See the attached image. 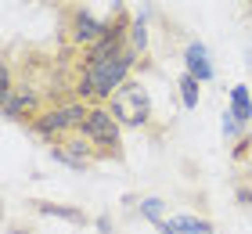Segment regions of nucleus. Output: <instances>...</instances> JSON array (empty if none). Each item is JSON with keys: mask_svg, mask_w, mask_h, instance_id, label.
Instances as JSON below:
<instances>
[{"mask_svg": "<svg viewBox=\"0 0 252 234\" xmlns=\"http://www.w3.org/2000/svg\"><path fill=\"white\" fill-rule=\"evenodd\" d=\"M130 51L133 54H144L148 51V29H144L141 18H133V26H130Z\"/></svg>", "mask_w": 252, "mask_h": 234, "instance_id": "4468645a", "label": "nucleus"}, {"mask_svg": "<svg viewBox=\"0 0 252 234\" xmlns=\"http://www.w3.org/2000/svg\"><path fill=\"white\" fill-rule=\"evenodd\" d=\"M51 155L58 159V162H65V166H72V169H90L97 162V151H94V144L83 137V134H68V137H62V140H54L51 144Z\"/></svg>", "mask_w": 252, "mask_h": 234, "instance_id": "39448f33", "label": "nucleus"}, {"mask_svg": "<svg viewBox=\"0 0 252 234\" xmlns=\"http://www.w3.org/2000/svg\"><path fill=\"white\" fill-rule=\"evenodd\" d=\"M177 90H180V104H184V108H198V79H194L191 72L180 76Z\"/></svg>", "mask_w": 252, "mask_h": 234, "instance_id": "f8f14e48", "label": "nucleus"}, {"mask_svg": "<svg viewBox=\"0 0 252 234\" xmlns=\"http://www.w3.org/2000/svg\"><path fill=\"white\" fill-rule=\"evenodd\" d=\"M162 234H213L209 220H198V216H177V220H158L155 224Z\"/></svg>", "mask_w": 252, "mask_h": 234, "instance_id": "1a4fd4ad", "label": "nucleus"}, {"mask_svg": "<svg viewBox=\"0 0 252 234\" xmlns=\"http://www.w3.org/2000/svg\"><path fill=\"white\" fill-rule=\"evenodd\" d=\"M184 65H188V72L198 79V83L213 79V62H209L205 43H188V47H184Z\"/></svg>", "mask_w": 252, "mask_h": 234, "instance_id": "6e6552de", "label": "nucleus"}, {"mask_svg": "<svg viewBox=\"0 0 252 234\" xmlns=\"http://www.w3.org/2000/svg\"><path fill=\"white\" fill-rule=\"evenodd\" d=\"M231 112L238 115V123H252V98H249V87H242L238 83L234 90H231Z\"/></svg>", "mask_w": 252, "mask_h": 234, "instance_id": "9b49d317", "label": "nucleus"}, {"mask_svg": "<svg viewBox=\"0 0 252 234\" xmlns=\"http://www.w3.org/2000/svg\"><path fill=\"white\" fill-rule=\"evenodd\" d=\"M40 101H43V98H40V90L15 87V90H11L7 98H4V115H7L11 123H29V126H32L43 112H47Z\"/></svg>", "mask_w": 252, "mask_h": 234, "instance_id": "0eeeda50", "label": "nucleus"}, {"mask_svg": "<svg viewBox=\"0 0 252 234\" xmlns=\"http://www.w3.org/2000/svg\"><path fill=\"white\" fill-rule=\"evenodd\" d=\"M29 209H36L43 216H58V220H68V224H87V213L76 205H62V202H40V198H29L26 202Z\"/></svg>", "mask_w": 252, "mask_h": 234, "instance_id": "9d476101", "label": "nucleus"}, {"mask_svg": "<svg viewBox=\"0 0 252 234\" xmlns=\"http://www.w3.org/2000/svg\"><path fill=\"white\" fill-rule=\"evenodd\" d=\"M105 29H108V22H97L87 7H72V11H68V18H65L68 43L83 47V51H87V47H94L101 36H105Z\"/></svg>", "mask_w": 252, "mask_h": 234, "instance_id": "423d86ee", "label": "nucleus"}, {"mask_svg": "<svg viewBox=\"0 0 252 234\" xmlns=\"http://www.w3.org/2000/svg\"><path fill=\"white\" fill-rule=\"evenodd\" d=\"M18 234H32V231H18Z\"/></svg>", "mask_w": 252, "mask_h": 234, "instance_id": "a211bd4d", "label": "nucleus"}, {"mask_svg": "<svg viewBox=\"0 0 252 234\" xmlns=\"http://www.w3.org/2000/svg\"><path fill=\"white\" fill-rule=\"evenodd\" d=\"M234 198H238V205L252 209V169H245V173L234 177Z\"/></svg>", "mask_w": 252, "mask_h": 234, "instance_id": "ddd939ff", "label": "nucleus"}, {"mask_svg": "<svg viewBox=\"0 0 252 234\" xmlns=\"http://www.w3.org/2000/svg\"><path fill=\"white\" fill-rule=\"evenodd\" d=\"M249 151H252V134L245 130L242 137L234 140V151H231V159H234V162H245V159H249Z\"/></svg>", "mask_w": 252, "mask_h": 234, "instance_id": "dca6fc26", "label": "nucleus"}, {"mask_svg": "<svg viewBox=\"0 0 252 234\" xmlns=\"http://www.w3.org/2000/svg\"><path fill=\"white\" fill-rule=\"evenodd\" d=\"M112 115L119 119V126H148L152 119V94L144 83L126 79V83L112 94Z\"/></svg>", "mask_w": 252, "mask_h": 234, "instance_id": "20e7f679", "label": "nucleus"}, {"mask_svg": "<svg viewBox=\"0 0 252 234\" xmlns=\"http://www.w3.org/2000/svg\"><path fill=\"white\" fill-rule=\"evenodd\" d=\"M162 209H166L162 198H141V213L152 220V224H158V220H162Z\"/></svg>", "mask_w": 252, "mask_h": 234, "instance_id": "2eb2a0df", "label": "nucleus"}, {"mask_svg": "<svg viewBox=\"0 0 252 234\" xmlns=\"http://www.w3.org/2000/svg\"><path fill=\"white\" fill-rule=\"evenodd\" d=\"M133 51L126 47L123 54L108 58V62H97V65H83V76L76 79V98L79 101H94V98H108L116 94L126 79H130V68H133Z\"/></svg>", "mask_w": 252, "mask_h": 234, "instance_id": "f257e3e1", "label": "nucleus"}, {"mask_svg": "<svg viewBox=\"0 0 252 234\" xmlns=\"http://www.w3.org/2000/svg\"><path fill=\"white\" fill-rule=\"evenodd\" d=\"M245 4H249V11H252V0H245Z\"/></svg>", "mask_w": 252, "mask_h": 234, "instance_id": "f3484780", "label": "nucleus"}, {"mask_svg": "<svg viewBox=\"0 0 252 234\" xmlns=\"http://www.w3.org/2000/svg\"><path fill=\"white\" fill-rule=\"evenodd\" d=\"M83 134L97 151V162H108V159H123V140H119V119L112 115V108H90L87 123H83Z\"/></svg>", "mask_w": 252, "mask_h": 234, "instance_id": "7ed1b4c3", "label": "nucleus"}, {"mask_svg": "<svg viewBox=\"0 0 252 234\" xmlns=\"http://www.w3.org/2000/svg\"><path fill=\"white\" fill-rule=\"evenodd\" d=\"M87 115H90V108H87L83 101H62V104H54V108L43 112L40 119L29 126V130L36 134V137H43L47 144H54V140H62V137H68V134L83 130Z\"/></svg>", "mask_w": 252, "mask_h": 234, "instance_id": "f03ea898", "label": "nucleus"}]
</instances>
